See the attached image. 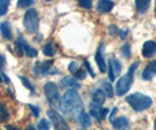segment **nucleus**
<instances>
[{"label": "nucleus", "instance_id": "f257e3e1", "mask_svg": "<svg viewBox=\"0 0 156 130\" xmlns=\"http://www.w3.org/2000/svg\"><path fill=\"white\" fill-rule=\"evenodd\" d=\"M61 111L69 118H78L79 114L84 111V104L78 92L73 88H69L62 98Z\"/></svg>", "mask_w": 156, "mask_h": 130}, {"label": "nucleus", "instance_id": "f03ea898", "mask_svg": "<svg viewBox=\"0 0 156 130\" xmlns=\"http://www.w3.org/2000/svg\"><path fill=\"white\" fill-rule=\"evenodd\" d=\"M139 64H140V62L133 63L129 66L128 72L118 80L117 85H115V93L119 97H122L129 91L130 86L133 84V80H134V72L136 71V69L139 67Z\"/></svg>", "mask_w": 156, "mask_h": 130}, {"label": "nucleus", "instance_id": "7ed1b4c3", "mask_svg": "<svg viewBox=\"0 0 156 130\" xmlns=\"http://www.w3.org/2000/svg\"><path fill=\"white\" fill-rule=\"evenodd\" d=\"M126 101L128 102V104L135 111H146L153 104V100L149 97L144 95V94L140 93V92H136V93H133V94L127 95L126 97Z\"/></svg>", "mask_w": 156, "mask_h": 130}, {"label": "nucleus", "instance_id": "20e7f679", "mask_svg": "<svg viewBox=\"0 0 156 130\" xmlns=\"http://www.w3.org/2000/svg\"><path fill=\"white\" fill-rule=\"evenodd\" d=\"M44 94L48 100L49 104L55 109H61V104H62V98L59 95L58 86L54 81H48L44 85Z\"/></svg>", "mask_w": 156, "mask_h": 130}, {"label": "nucleus", "instance_id": "39448f33", "mask_svg": "<svg viewBox=\"0 0 156 130\" xmlns=\"http://www.w3.org/2000/svg\"><path fill=\"white\" fill-rule=\"evenodd\" d=\"M40 16L35 8H29L23 15V26L30 34H35L39 29Z\"/></svg>", "mask_w": 156, "mask_h": 130}, {"label": "nucleus", "instance_id": "423d86ee", "mask_svg": "<svg viewBox=\"0 0 156 130\" xmlns=\"http://www.w3.org/2000/svg\"><path fill=\"white\" fill-rule=\"evenodd\" d=\"M47 115L49 116L52 125L55 127V129H69V124L64 120V117L62 116L59 113H57L55 109L47 111Z\"/></svg>", "mask_w": 156, "mask_h": 130}, {"label": "nucleus", "instance_id": "0eeeda50", "mask_svg": "<svg viewBox=\"0 0 156 130\" xmlns=\"http://www.w3.org/2000/svg\"><path fill=\"white\" fill-rule=\"evenodd\" d=\"M52 60H47V62H37L34 65V73L37 77L47 76V74H56V70L51 71Z\"/></svg>", "mask_w": 156, "mask_h": 130}, {"label": "nucleus", "instance_id": "6e6552de", "mask_svg": "<svg viewBox=\"0 0 156 130\" xmlns=\"http://www.w3.org/2000/svg\"><path fill=\"white\" fill-rule=\"evenodd\" d=\"M121 69H122V66L118 58H111L108 60V78L111 81L115 80V77L118 74H120Z\"/></svg>", "mask_w": 156, "mask_h": 130}, {"label": "nucleus", "instance_id": "1a4fd4ad", "mask_svg": "<svg viewBox=\"0 0 156 130\" xmlns=\"http://www.w3.org/2000/svg\"><path fill=\"white\" fill-rule=\"evenodd\" d=\"M106 93L104 92V90H96L92 94V101L90 104V108L93 107H101L105 102L106 99Z\"/></svg>", "mask_w": 156, "mask_h": 130}, {"label": "nucleus", "instance_id": "9d476101", "mask_svg": "<svg viewBox=\"0 0 156 130\" xmlns=\"http://www.w3.org/2000/svg\"><path fill=\"white\" fill-rule=\"evenodd\" d=\"M156 76V59L151 60L148 65L143 69L142 79L143 80H151Z\"/></svg>", "mask_w": 156, "mask_h": 130}, {"label": "nucleus", "instance_id": "9b49d317", "mask_svg": "<svg viewBox=\"0 0 156 130\" xmlns=\"http://www.w3.org/2000/svg\"><path fill=\"white\" fill-rule=\"evenodd\" d=\"M96 62H97V65L99 67V70L101 73H105L106 72V62H105L104 58V44H100L99 48L97 49V52H96Z\"/></svg>", "mask_w": 156, "mask_h": 130}, {"label": "nucleus", "instance_id": "f8f14e48", "mask_svg": "<svg viewBox=\"0 0 156 130\" xmlns=\"http://www.w3.org/2000/svg\"><path fill=\"white\" fill-rule=\"evenodd\" d=\"M156 53V42L147 41L143 43L142 46V56L144 58H150Z\"/></svg>", "mask_w": 156, "mask_h": 130}, {"label": "nucleus", "instance_id": "ddd939ff", "mask_svg": "<svg viewBox=\"0 0 156 130\" xmlns=\"http://www.w3.org/2000/svg\"><path fill=\"white\" fill-rule=\"evenodd\" d=\"M114 2L112 0H99L97 2V11L99 13H108L113 9Z\"/></svg>", "mask_w": 156, "mask_h": 130}, {"label": "nucleus", "instance_id": "4468645a", "mask_svg": "<svg viewBox=\"0 0 156 130\" xmlns=\"http://www.w3.org/2000/svg\"><path fill=\"white\" fill-rule=\"evenodd\" d=\"M108 109L107 108H101V107H93V108H90V114H91L93 117L97 118L98 122H101L104 120L106 115L108 114Z\"/></svg>", "mask_w": 156, "mask_h": 130}, {"label": "nucleus", "instance_id": "2eb2a0df", "mask_svg": "<svg viewBox=\"0 0 156 130\" xmlns=\"http://www.w3.org/2000/svg\"><path fill=\"white\" fill-rule=\"evenodd\" d=\"M61 86L64 88H73V90H79L80 84L77 81V79L71 78V77H64L61 80Z\"/></svg>", "mask_w": 156, "mask_h": 130}, {"label": "nucleus", "instance_id": "dca6fc26", "mask_svg": "<svg viewBox=\"0 0 156 130\" xmlns=\"http://www.w3.org/2000/svg\"><path fill=\"white\" fill-rule=\"evenodd\" d=\"M111 123H112L114 129H126V128H128V125H129L128 118H126L125 116L117 117V118H114Z\"/></svg>", "mask_w": 156, "mask_h": 130}, {"label": "nucleus", "instance_id": "f3484780", "mask_svg": "<svg viewBox=\"0 0 156 130\" xmlns=\"http://www.w3.org/2000/svg\"><path fill=\"white\" fill-rule=\"evenodd\" d=\"M0 32L2 34V37L6 39H12L13 35H12V29H11V25L8 22H1L0 23Z\"/></svg>", "mask_w": 156, "mask_h": 130}, {"label": "nucleus", "instance_id": "a211bd4d", "mask_svg": "<svg viewBox=\"0 0 156 130\" xmlns=\"http://www.w3.org/2000/svg\"><path fill=\"white\" fill-rule=\"evenodd\" d=\"M150 6V0H135V8L140 14H144Z\"/></svg>", "mask_w": 156, "mask_h": 130}, {"label": "nucleus", "instance_id": "6ab92c4d", "mask_svg": "<svg viewBox=\"0 0 156 130\" xmlns=\"http://www.w3.org/2000/svg\"><path fill=\"white\" fill-rule=\"evenodd\" d=\"M78 121H79L80 125H82L84 129L89 128V127L91 125V117H90V115H89L87 113H85L84 111L79 114V116H78Z\"/></svg>", "mask_w": 156, "mask_h": 130}, {"label": "nucleus", "instance_id": "aec40b11", "mask_svg": "<svg viewBox=\"0 0 156 130\" xmlns=\"http://www.w3.org/2000/svg\"><path fill=\"white\" fill-rule=\"evenodd\" d=\"M9 120V113L7 111L6 106L0 102V123L6 122Z\"/></svg>", "mask_w": 156, "mask_h": 130}, {"label": "nucleus", "instance_id": "412c9836", "mask_svg": "<svg viewBox=\"0 0 156 130\" xmlns=\"http://www.w3.org/2000/svg\"><path fill=\"white\" fill-rule=\"evenodd\" d=\"M20 39H21L22 43H23V48H25V52H26L27 56H29V57H36V56H37V51H36L35 49L30 48L29 44L25 41V39H22V37H20Z\"/></svg>", "mask_w": 156, "mask_h": 130}, {"label": "nucleus", "instance_id": "4be33fe9", "mask_svg": "<svg viewBox=\"0 0 156 130\" xmlns=\"http://www.w3.org/2000/svg\"><path fill=\"white\" fill-rule=\"evenodd\" d=\"M43 53L46 56H49V57H52L56 53V48H55V46L52 44L51 42L47 43L46 46H43Z\"/></svg>", "mask_w": 156, "mask_h": 130}, {"label": "nucleus", "instance_id": "5701e85b", "mask_svg": "<svg viewBox=\"0 0 156 130\" xmlns=\"http://www.w3.org/2000/svg\"><path fill=\"white\" fill-rule=\"evenodd\" d=\"M101 86H103V90H104V92L106 93V95L108 98H113V95H114V91H113V87H112V85H111V83H108V81H101Z\"/></svg>", "mask_w": 156, "mask_h": 130}, {"label": "nucleus", "instance_id": "b1692460", "mask_svg": "<svg viewBox=\"0 0 156 130\" xmlns=\"http://www.w3.org/2000/svg\"><path fill=\"white\" fill-rule=\"evenodd\" d=\"M11 0H0V18L6 15Z\"/></svg>", "mask_w": 156, "mask_h": 130}, {"label": "nucleus", "instance_id": "393cba45", "mask_svg": "<svg viewBox=\"0 0 156 130\" xmlns=\"http://www.w3.org/2000/svg\"><path fill=\"white\" fill-rule=\"evenodd\" d=\"M15 50L18 52V56H23L26 52H25V48H23V43L21 39L19 37V39L15 42Z\"/></svg>", "mask_w": 156, "mask_h": 130}, {"label": "nucleus", "instance_id": "a878e982", "mask_svg": "<svg viewBox=\"0 0 156 130\" xmlns=\"http://www.w3.org/2000/svg\"><path fill=\"white\" fill-rule=\"evenodd\" d=\"M121 55L124 56V58L128 59L130 57V44L126 43L121 46Z\"/></svg>", "mask_w": 156, "mask_h": 130}, {"label": "nucleus", "instance_id": "bb28decb", "mask_svg": "<svg viewBox=\"0 0 156 130\" xmlns=\"http://www.w3.org/2000/svg\"><path fill=\"white\" fill-rule=\"evenodd\" d=\"M34 4V0H18L19 8H28Z\"/></svg>", "mask_w": 156, "mask_h": 130}, {"label": "nucleus", "instance_id": "cd10ccee", "mask_svg": "<svg viewBox=\"0 0 156 130\" xmlns=\"http://www.w3.org/2000/svg\"><path fill=\"white\" fill-rule=\"evenodd\" d=\"M78 5L82 7V8H85V9H91L92 8V0H77Z\"/></svg>", "mask_w": 156, "mask_h": 130}, {"label": "nucleus", "instance_id": "c85d7f7f", "mask_svg": "<svg viewBox=\"0 0 156 130\" xmlns=\"http://www.w3.org/2000/svg\"><path fill=\"white\" fill-rule=\"evenodd\" d=\"M19 78H20V80L22 81V84L26 86L27 88L29 90V91H32V92H35V87L33 86L32 84H30V81L28 80V79L26 78V77H22V76H19Z\"/></svg>", "mask_w": 156, "mask_h": 130}, {"label": "nucleus", "instance_id": "c756f323", "mask_svg": "<svg viewBox=\"0 0 156 130\" xmlns=\"http://www.w3.org/2000/svg\"><path fill=\"white\" fill-rule=\"evenodd\" d=\"M37 128H39V129L47 130V129H49V128H50V123H49L47 120L42 118V120L39 122V124H37Z\"/></svg>", "mask_w": 156, "mask_h": 130}, {"label": "nucleus", "instance_id": "7c9ffc66", "mask_svg": "<svg viewBox=\"0 0 156 130\" xmlns=\"http://www.w3.org/2000/svg\"><path fill=\"white\" fill-rule=\"evenodd\" d=\"M73 74H75V77H76L78 80L85 79V77H86V72H85L84 70H82V69H78L77 71L73 72Z\"/></svg>", "mask_w": 156, "mask_h": 130}, {"label": "nucleus", "instance_id": "2f4dec72", "mask_svg": "<svg viewBox=\"0 0 156 130\" xmlns=\"http://www.w3.org/2000/svg\"><path fill=\"white\" fill-rule=\"evenodd\" d=\"M108 32H110L111 36H117V35H119V28L114 25H111L108 27Z\"/></svg>", "mask_w": 156, "mask_h": 130}, {"label": "nucleus", "instance_id": "473e14b6", "mask_svg": "<svg viewBox=\"0 0 156 130\" xmlns=\"http://www.w3.org/2000/svg\"><path fill=\"white\" fill-rule=\"evenodd\" d=\"M78 69H79V64H78L77 62H71V63L69 64V66H68V70L71 72V73H73L75 71H77Z\"/></svg>", "mask_w": 156, "mask_h": 130}, {"label": "nucleus", "instance_id": "72a5a7b5", "mask_svg": "<svg viewBox=\"0 0 156 130\" xmlns=\"http://www.w3.org/2000/svg\"><path fill=\"white\" fill-rule=\"evenodd\" d=\"M0 81H2V83H5V84H9V83H11V79L7 77L5 72H2L1 69H0Z\"/></svg>", "mask_w": 156, "mask_h": 130}, {"label": "nucleus", "instance_id": "f704fd0d", "mask_svg": "<svg viewBox=\"0 0 156 130\" xmlns=\"http://www.w3.org/2000/svg\"><path fill=\"white\" fill-rule=\"evenodd\" d=\"M29 108H30V111H33V114H34V116L35 117H39L40 115V109L36 107V106H34V104H29Z\"/></svg>", "mask_w": 156, "mask_h": 130}, {"label": "nucleus", "instance_id": "c9c22d12", "mask_svg": "<svg viewBox=\"0 0 156 130\" xmlns=\"http://www.w3.org/2000/svg\"><path fill=\"white\" fill-rule=\"evenodd\" d=\"M84 65H85V67L87 69L89 73L91 74V77H93V78H94V77H96V74H94V72H93V70H92V67H91V65H90V63L85 60V62H84Z\"/></svg>", "mask_w": 156, "mask_h": 130}, {"label": "nucleus", "instance_id": "e433bc0d", "mask_svg": "<svg viewBox=\"0 0 156 130\" xmlns=\"http://www.w3.org/2000/svg\"><path fill=\"white\" fill-rule=\"evenodd\" d=\"M5 65H6V58H5V56L2 53H0V69L2 70L5 67Z\"/></svg>", "mask_w": 156, "mask_h": 130}, {"label": "nucleus", "instance_id": "4c0bfd02", "mask_svg": "<svg viewBox=\"0 0 156 130\" xmlns=\"http://www.w3.org/2000/svg\"><path fill=\"white\" fill-rule=\"evenodd\" d=\"M127 34H128V29H126V30H121V29H119V36H120V39H126Z\"/></svg>", "mask_w": 156, "mask_h": 130}, {"label": "nucleus", "instance_id": "58836bf2", "mask_svg": "<svg viewBox=\"0 0 156 130\" xmlns=\"http://www.w3.org/2000/svg\"><path fill=\"white\" fill-rule=\"evenodd\" d=\"M118 108L117 107H114L113 109H112V113H111V116H110V122H112L113 120H114V115H115V113H117Z\"/></svg>", "mask_w": 156, "mask_h": 130}, {"label": "nucleus", "instance_id": "ea45409f", "mask_svg": "<svg viewBox=\"0 0 156 130\" xmlns=\"http://www.w3.org/2000/svg\"><path fill=\"white\" fill-rule=\"evenodd\" d=\"M154 128L156 129V117H155V121H154Z\"/></svg>", "mask_w": 156, "mask_h": 130}, {"label": "nucleus", "instance_id": "a19ab883", "mask_svg": "<svg viewBox=\"0 0 156 130\" xmlns=\"http://www.w3.org/2000/svg\"><path fill=\"white\" fill-rule=\"evenodd\" d=\"M154 13H155V16H156V2H155V9H154Z\"/></svg>", "mask_w": 156, "mask_h": 130}, {"label": "nucleus", "instance_id": "79ce46f5", "mask_svg": "<svg viewBox=\"0 0 156 130\" xmlns=\"http://www.w3.org/2000/svg\"><path fill=\"white\" fill-rule=\"evenodd\" d=\"M46 1H52V0H46Z\"/></svg>", "mask_w": 156, "mask_h": 130}]
</instances>
